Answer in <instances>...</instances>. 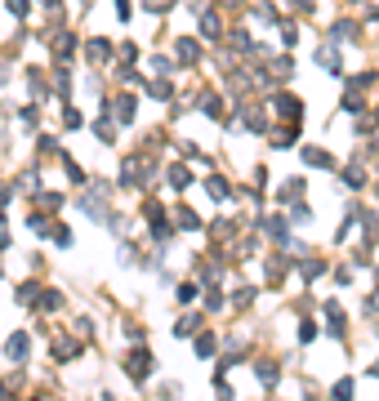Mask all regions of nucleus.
<instances>
[{"mask_svg": "<svg viewBox=\"0 0 379 401\" xmlns=\"http://www.w3.org/2000/svg\"><path fill=\"white\" fill-rule=\"evenodd\" d=\"M125 370L134 375V379H147V375H152V357H147V353H134V357H129V365H125Z\"/></svg>", "mask_w": 379, "mask_h": 401, "instance_id": "f257e3e1", "label": "nucleus"}, {"mask_svg": "<svg viewBox=\"0 0 379 401\" xmlns=\"http://www.w3.org/2000/svg\"><path fill=\"white\" fill-rule=\"evenodd\" d=\"M27 353H31V343H27V334H14V339H9V357H14V361H23Z\"/></svg>", "mask_w": 379, "mask_h": 401, "instance_id": "f03ea898", "label": "nucleus"}, {"mask_svg": "<svg viewBox=\"0 0 379 401\" xmlns=\"http://www.w3.org/2000/svg\"><path fill=\"white\" fill-rule=\"evenodd\" d=\"M304 161H308V165H321V170H331V156H326V152H312V147L304 152Z\"/></svg>", "mask_w": 379, "mask_h": 401, "instance_id": "7ed1b4c3", "label": "nucleus"}]
</instances>
